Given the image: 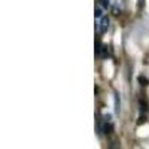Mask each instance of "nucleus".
<instances>
[{
  "label": "nucleus",
  "instance_id": "obj_1",
  "mask_svg": "<svg viewBox=\"0 0 149 149\" xmlns=\"http://www.w3.org/2000/svg\"><path fill=\"white\" fill-rule=\"evenodd\" d=\"M109 27V18L107 17H103L102 21H100V27H98V30H100V33H104Z\"/></svg>",
  "mask_w": 149,
  "mask_h": 149
},
{
  "label": "nucleus",
  "instance_id": "obj_2",
  "mask_svg": "<svg viewBox=\"0 0 149 149\" xmlns=\"http://www.w3.org/2000/svg\"><path fill=\"white\" fill-rule=\"evenodd\" d=\"M140 112H142V113H146V112H148V103H146V100H140Z\"/></svg>",
  "mask_w": 149,
  "mask_h": 149
},
{
  "label": "nucleus",
  "instance_id": "obj_3",
  "mask_svg": "<svg viewBox=\"0 0 149 149\" xmlns=\"http://www.w3.org/2000/svg\"><path fill=\"white\" fill-rule=\"evenodd\" d=\"M139 82H140V85H143V86L148 85V79H146L145 76H139Z\"/></svg>",
  "mask_w": 149,
  "mask_h": 149
},
{
  "label": "nucleus",
  "instance_id": "obj_4",
  "mask_svg": "<svg viewBox=\"0 0 149 149\" xmlns=\"http://www.w3.org/2000/svg\"><path fill=\"white\" fill-rule=\"evenodd\" d=\"M94 15H95V18H100L102 15H103V12H102V9H95V12H94Z\"/></svg>",
  "mask_w": 149,
  "mask_h": 149
},
{
  "label": "nucleus",
  "instance_id": "obj_5",
  "mask_svg": "<svg viewBox=\"0 0 149 149\" xmlns=\"http://www.w3.org/2000/svg\"><path fill=\"white\" fill-rule=\"evenodd\" d=\"M100 3H102L103 8H107L109 6V0H100Z\"/></svg>",
  "mask_w": 149,
  "mask_h": 149
}]
</instances>
